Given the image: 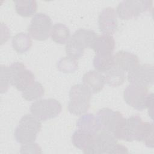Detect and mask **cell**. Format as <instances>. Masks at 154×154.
I'll return each instance as SVG.
<instances>
[{"instance_id": "1", "label": "cell", "mask_w": 154, "mask_h": 154, "mask_svg": "<svg viewBox=\"0 0 154 154\" xmlns=\"http://www.w3.org/2000/svg\"><path fill=\"white\" fill-rule=\"evenodd\" d=\"M41 128L40 120L32 114H25L20 119L14 130L15 139L21 144L34 142Z\"/></svg>"}, {"instance_id": "2", "label": "cell", "mask_w": 154, "mask_h": 154, "mask_svg": "<svg viewBox=\"0 0 154 154\" xmlns=\"http://www.w3.org/2000/svg\"><path fill=\"white\" fill-rule=\"evenodd\" d=\"M92 94L84 84H75L70 89L68 110L72 114L81 116L88 110Z\"/></svg>"}, {"instance_id": "3", "label": "cell", "mask_w": 154, "mask_h": 154, "mask_svg": "<svg viewBox=\"0 0 154 154\" xmlns=\"http://www.w3.org/2000/svg\"><path fill=\"white\" fill-rule=\"evenodd\" d=\"M10 83L17 90L23 91L35 81L34 73L22 63L15 62L8 67Z\"/></svg>"}, {"instance_id": "4", "label": "cell", "mask_w": 154, "mask_h": 154, "mask_svg": "<svg viewBox=\"0 0 154 154\" xmlns=\"http://www.w3.org/2000/svg\"><path fill=\"white\" fill-rule=\"evenodd\" d=\"M146 125V122H143L139 116H132L128 119H126L122 127L114 135V137L117 139L126 141H133L134 140L141 141Z\"/></svg>"}, {"instance_id": "5", "label": "cell", "mask_w": 154, "mask_h": 154, "mask_svg": "<svg viewBox=\"0 0 154 154\" xmlns=\"http://www.w3.org/2000/svg\"><path fill=\"white\" fill-rule=\"evenodd\" d=\"M62 111V106L55 99H38L30 106L31 114L40 121H46L58 116Z\"/></svg>"}, {"instance_id": "6", "label": "cell", "mask_w": 154, "mask_h": 154, "mask_svg": "<svg viewBox=\"0 0 154 154\" xmlns=\"http://www.w3.org/2000/svg\"><path fill=\"white\" fill-rule=\"evenodd\" d=\"M152 1L126 0L120 2L116 8L117 15L123 20L136 18L142 13L149 11L152 7Z\"/></svg>"}, {"instance_id": "7", "label": "cell", "mask_w": 154, "mask_h": 154, "mask_svg": "<svg viewBox=\"0 0 154 154\" xmlns=\"http://www.w3.org/2000/svg\"><path fill=\"white\" fill-rule=\"evenodd\" d=\"M51 17L43 13L34 15L28 28L29 35L36 40H46L51 35L52 30Z\"/></svg>"}, {"instance_id": "8", "label": "cell", "mask_w": 154, "mask_h": 154, "mask_svg": "<svg viewBox=\"0 0 154 154\" xmlns=\"http://www.w3.org/2000/svg\"><path fill=\"white\" fill-rule=\"evenodd\" d=\"M96 117L101 130L108 131L114 135L121 129L126 120L119 111L108 108L99 109Z\"/></svg>"}, {"instance_id": "9", "label": "cell", "mask_w": 154, "mask_h": 154, "mask_svg": "<svg viewBox=\"0 0 154 154\" xmlns=\"http://www.w3.org/2000/svg\"><path fill=\"white\" fill-rule=\"evenodd\" d=\"M117 143V140L110 132L100 130L95 135L90 146L83 152L90 154L110 153L111 150Z\"/></svg>"}, {"instance_id": "10", "label": "cell", "mask_w": 154, "mask_h": 154, "mask_svg": "<svg viewBox=\"0 0 154 154\" xmlns=\"http://www.w3.org/2000/svg\"><path fill=\"white\" fill-rule=\"evenodd\" d=\"M147 95V87L131 84L126 87L123 92V98L125 102L138 111H143L146 109Z\"/></svg>"}, {"instance_id": "11", "label": "cell", "mask_w": 154, "mask_h": 154, "mask_svg": "<svg viewBox=\"0 0 154 154\" xmlns=\"http://www.w3.org/2000/svg\"><path fill=\"white\" fill-rule=\"evenodd\" d=\"M128 80L131 84L149 87L153 84L154 68L152 64H139L128 72Z\"/></svg>"}, {"instance_id": "12", "label": "cell", "mask_w": 154, "mask_h": 154, "mask_svg": "<svg viewBox=\"0 0 154 154\" xmlns=\"http://www.w3.org/2000/svg\"><path fill=\"white\" fill-rule=\"evenodd\" d=\"M117 13L114 8L108 7L103 8L98 18L99 30L103 34L112 35L117 29Z\"/></svg>"}, {"instance_id": "13", "label": "cell", "mask_w": 154, "mask_h": 154, "mask_svg": "<svg viewBox=\"0 0 154 154\" xmlns=\"http://www.w3.org/2000/svg\"><path fill=\"white\" fill-rule=\"evenodd\" d=\"M114 57V66L123 72H130L139 65L138 56L132 52L119 51L116 52Z\"/></svg>"}, {"instance_id": "14", "label": "cell", "mask_w": 154, "mask_h": 154, "mask_svg": "<svg viewBox=\"0 0 154 154\" xmlns=\"http://www.w3.org/2000/svg\"><path fill=\"white\" fill-rule=\"evenodd\" d=\"M83 84L91 92L96 94L100 92L103 88L105 81L104 75L96 70H90L82 76Z\"/></svg>"}, {"instance_id": "15", "label": "cell", "mask_w": 154, "mask_h": 154, "mask_svg": "<svg viewBox=\"0 0 154 154\" xmlns=\"http://www.w3.org/2000/svg\"><path fill=\"white\" fill-rule=\"evenodd\" d=\"M97 36L96 33L93 30L80 28L73 33L70 39L77 46L85 50L87 48H91Z\"/></svg>"}, {"instance_id": "16", "label": "cell", "mask_w": 154, "mask_h": 154, "mask_svg": "<svg viewBox=\"0 0 154 154\" xmlns=\"http://www.w3.org/2000/svg\"><path fill=\"white\" fill-rule=\"evenodd\" d=\"M115 40L112 35L103 34L97 36L91 49L96 54H112L115 48Z\"/></svg>"}, {"instance_id": "17", "label": "cell", "mask_w": 154, "mask_h": 154, "mask_svg": "<svg viewBox=\"0 0 154 154\" xmlns=\"http://www.w3.org/2000/svg\"><path fill=\"white\" fill-rule=\"evenodd\" d=\"M78 129L88 132L95 135L101 130L96 116L93 114L88 113L81 115L76 122Z\"/></svg>"}, {"instance_id": "18", "label": "cell", "mask_w": 154, "mask_h": 154, "mask_svg": "<svg viewBox=\"0 0 154 154\" xmlns=\"http://www.w3.org/2000/svg\"><path fill=\"white\" fill-rule=\"evenodd\" d=\"M93 139L94 135L80 129L76 130L72 136V141L74 146L82 150L83 152L90 146Z\"/></svg>"}, {"instance_id": "19", "label": "cell", "mask_w": 154, "mask_h": 154, "mask_svg": "<svg viewBox=\"0 0 154 154\" xmlns=\"http://www.w3.org/2000/svg\"><path fill=\"white\" fill-rule=\"evenodd\" d=\"M93 66L96 71L107 72L114 67V57L112 54H96Z\"/></svg>"}, {"instance_id": "20", "label": "cell", "mask_w": 154, "mask_h": 154, "mask_svg": "<svg viewBox=\"0 0 154 154\" xmlns=\"http://www.w3.org/2000/svg\"><path fill=\"white\" fill-rule=\"evenodd\" d=\"M13 49L19 54H23L29 50L32 46V40L29 34L19 32L15 35L11 41Z\"/></svg>"}, {"instance_id": "21", "label": "cell", "mask_w": 154, "mask_h": 154, "mask_svg": "<svg viewBox=\"0 0 154 154\" xmlns=\"http://www.w3.org/2000/svg\"><path fill=\"white\" fill-rule=\"evenodd\" d=\"M70 32L69 28L61 23L54 24L52 28L51 37L52 40L58 44L66 43L69 40Z\"/></svg>"}, {"instance_id": "22", "label": "cell", "mask_w": 154, "mask_h": 154, "mask_svg": "<svg viewBox=\"0 0 154 154\" xmlns=\"http://www.w3.org/2000/svg\"><path fill=\"white\" fill-rule=\"evenodd\" d=\"M14 3L17 13L22 17H30L37 11V4L34 0H16Z\"/></svg>"}, {"instance_id": "23", "label": "cell", "mask_w": 154, "mask_h": 154, "mask_svg": "<svg viewBox=\"0 0 154 154\" xmlns=\"http://www.w3.org/2000/svg\"><path fill=\"white\" fill-rule=\"evenodd\" d=\"M104 77L106 84L115 87L123 84L126 75L125 72L114 66L106 73Z\"/></svg>"}, {"instance_id": "24", "label": "cell", "mask_w": 154, "mask_h": 154, "mask_svg": "<svg viewBox=\"0 0 154 154\" xmlns=\"http://www.w3.org/2000/svg\"><path fill=\"white\" fill-rule=\"evenodd\" d=\"M45 94V88L42 84L34 81L24 91H22V97L27 101H33L40 99Z\"/></svg>"}, {"instance_id": "25", "label": "cell", "mask_w": 154, "mask_h": 154, "mask_svg": "<svg viewBox=\"0 0 154 154\" xmlns=\"http://www.w3.org/2000/svg\"><path fill=\"white\" fill-rule=\"evenodd\" d=\"M58 69L65 73H73L78 67V63L76 59L68 56L61 58L57 63Z\"/></svg>"}, {"instance_id": "26", "label": "cell", "mask_w": 154, "mask_h": 154, "mask_svg": "<svg viewBox=\"0 0 154 154\" xmlns=\"http://www.w3.org/2000/svg\"><path fill=\"white\" fill-rule=\"evenodd\" d=\"M65 49L67 56L76 60L80 58L84 52V50L78 47L70 38L66 43Z\"/></svg>"}, {"instance_id": "27", "label": "cell", "mask_w": 154, "mask_h": 154, "mask_svg": "<svg viewBox=\"0 0 154 154\" xmlns=\"http://www.w3.org/2000/svg\"><path fill=\"white\" fill-rule=\"evenodd\" d=\"M153 124L152 122H147L146 128L143 134L141 141H143L146 147H153Z\"/></svg>"}, {"instance_id": "28", "label": "cell", "mask_w": 154, "mask_h": 154, "mask_svg": "<svg viewBox=\"0 0 154 154\" xmlns=\"http://www.w3.org/2000/svg\"><path fill=\"white\" fill-rule=\"evenodd\" d=\"M10 83V78L8 75V67L4 65L1 66V92H6L8 88Z\"/></svg>"}, {"instance_id": "29", "label": "cell", "mask_w": 154, "mask_h": 154, "mask_svg": "<svg viewBox=\"0 0 154 154\" xmlns=\"http://www.w3.org/2000/svg\"><path fill=\"white\" fill-rule=\"evenodd\" d=\"M21 153H42V148L36 143L32 142L22 144L20 147Z\"/></svg>"}, {"instance_id": "30", "label": "cell", "mask_w": 154, "mask_h": 154, "mask_svg": "<svg viewBox=\"0 0 154 154\" xmlns=\"http://www.w3.org/2000/svg\"><path fill=\"white\" fill-rule=\"evenodd\" d=\"M146 108H148V113L149 116L153 119V94H148L146 101Z\"/></svg>"}, {"instance_id": "31", "label": "cell", "mask_w": 154, "mask_h": 154, "mask_svg": "<svg viewBox=\"0 0 154 154\" xmlns=\"http://www.w3.org/2000/svg\"><path fill=\"white\" fill-rule=\"evenodd\" d=\"M128 153L126 147L117 143L111 150L110 153Z\"/></svg>"}]
</instances>
